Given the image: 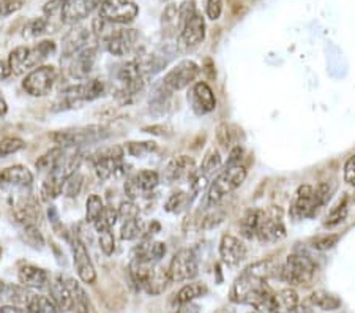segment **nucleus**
<instances>
[{
	"label": "nucleus",
	"instance_id": "obj_28",
	"mask_svg": "<svg viewBox=\"0 0 355 313\" xmlns=\"http://www.w3.org/2000/svg\"><path fill=\"white\" fill-rule=\"evenodd\" d=\"M166 255V246L159 241H142L139 246H136L133 250L131 258L137 261H146V263H159L163 256Z\"/></svg>",
	"mask_w": 355,
	"mask_h": 313
},
{
	"label": "nucleus",
	"instance_id": "obj_25",
	"mask_svg": "<svg viewBox=\"0 0 355 313\" xmlns=\"http://www.w3.org/2000/svg\"><path fill=\"white\" fill-rule=\"evenodd\" d=\"M194 173H196V163L193 158L188 155H179L166 164L164 179L169 184H175V182L190 180Z\"/></svg>",
	"mask_w": 355,
	"mask_h": 313
},
{
	"label": "nucleus",
	"instance_id": "obj_55",
	"mask_svg": "<svg viewBox=\"0 0 355 313\" xmlns=\"http://www.w3.org/2000/svg\"><path fill=\"white\" fill-rule=\"evenodd\" d=\"M345 180L347 184L355 185V155H352L345 164Z\"/></svg>",
	"mask_w": 355,
	"mask_h": 313
},
{
	"label": "nucleus",
	"instance_id": "obj_24",
	"mask_svg": "<svg viewBox=\"0 0 355 313\" xmlns=\"http://www.w3.org/2000/svg\"><path fill=\"white\" fill-rule=\"evenodd\" d=\"M188 100L191 103V110L198 116H205L216 108V99L214 90L207 83H196L193 85L191 92L188 94Z\"/></svg>",
	"mask_w": 355,
	"mask_h": 313
},
{
	"label": "nucleus",
	"instance_id": "obj_3",
	"mask_svg": "<svg viewBox=\"0 0 355 313\" xmlns=\"http://www.w3.org/2000/svg\"><path fill=\"white\" fill-rule=\"evenodd\" d=\"M130 276L137 288L150 296L164 293L171 283L168 269H164L159 263H146V261L131 260Z\"/></svg>",
	"mask_w": 355,
	"mask_h": 313
},
{
	"label": "nucleus",
	"instance_id": "obj_51",
	"mask_svg": "<svg viewBox=\"0 0 355 313\" xmlns=\"http://www.w3.org/2000/svg\"><path fill=\"white\" fill-rule=\"evenodd\" d=\"M22 8V0H0V18L16 13Z\"/></svg>",
	"mask_w": 355,
	"mask_h": 313
},
{
	"label": "nucleus",
	"instance_id": "obj_26",
	"mask_svg": "<svg viewBox=\"0 0 355 313\" xmlns=\"http://www.w3.org/2000/svg\"><path fill=\"white\" fill-rule=\"evenodd\" d=\"M220 258L226 266H237L246 258V246L239 237L225 235L220 241Z\"/></svg>",
	"mask_w": 355,
	"mask_h": 313
},
{
	"label": "nucleus",
	"instance_id": "obj_61",
	"mask_svg": "<svg viewBox=\"0 0 355 313\" xmlns=\"http://www.w3.org/2000/svg\"><path fill=\"white\" fill-rule=\"evenodd\" d=\"M0 255H2V248H0Z\"/></svg>",
	"mask_w": 355,
	"mask_h": 313
},
{
	"label": "nucleus",
	"instance_id": "obj_45",
	"mask_svg": "<svg viewBox=\"0 0 355 313\" xmlns=\"http://www.w3.org/2000/svg\"><path fill=\"white\" fill-rule=\"evenodd\" d=\"M117 215H119V220L122 221H128L131 219L139 217V206H137L135 201L128 199V201H123L120 204L117 209Z\"/></svg>",
	"mask_w": 355,
	"mask_h": 313
},
{
	"label": "nucleus",
	"instance_id": "obj_33",
	"mask_svg": "<svg viewBox=\"0 0 355 313\" xmlns=\"http://www.w3.org/2000/svg\"><path fill=\"white\" fill-rule=\"evenodd\" d=\"M207 294V287L200 282H193L183 287L179 293L175 294V304L177 305H185L191 304L194 299L200 298V296Z\"/></svg>",
	"mask_w": 355,
	"mask_h": 313
},
{
	"label": "nucleus",
	"instance_id": "obj_22",
	"mask_svg": "<svg viewBox=\"0 0 355 313\" xmlns=\"http://www.w3.org/2000/svg\"><path fill=\"white\" fill-rule=\"evenodd\" d=\"M33 174L27 167L22 164H15V167L5 168L0 173V187L3 190H28L32 187Z\"/></svg>",
	"mask_w": 355,
	"mask_h": 313
},
{
	"label": "nucleus",
	"instance_id": "obj_36",
	"mask_svg": "<svg viewBox=\"0 0 355 313\" xmlns=\"http://www.w3.org/2000/svg\"><path fill=\"white\" fill-rule=\"evenodd\" d=\"M26 307L31 313H59L53 299L43 294H32Z\"/></svg>",
	"mask_w": 355,
	"mask_h": 313
},
{
	"label": "nucleus",
	"instance_id": "obj_37",
	"mask_svg": "<svg viewBox=\"0 0 355 313\" xmlns=\"http://www.w3.org/2000/svg\"><path fill=\"white\" fill-rule=\"evenodd\" d=\"M221 167V157H220V152L211 149L210 152H207V155L204 157L202 164H200V168L196 169V173L204 176V178H210V174H214L215 171H218Z\"/></svg>",
	"mask_w": 355,
	"mask_h": 313
},
{
	"label": "nucleus",
	"instance_id": "obj_17",
	"mask_svg": "<svg viewBox=\"0 0 355 313\" xmlns=\"http://www.w3.org/2000/svg\"><path fill=\"white\" fill-rule=\"evenodd\" d=\"M159 184V176L155 171L144 169L135 174L133 178H130L125 182V193H127L131 201L136 199H142L150 196L153 190L157 189Z\"/></svg>",
	"mask_w": 355,
	"mask_h": 313
},
{
	"label": "nucleus",
	"instance_id": "obj_59",
	"mask_svg": "<svg viewBox=\"0 0 355 313\" xmlns=\"http://www.w3.org/2000/svg\"><path fill=\"white\" fill-rule=\"evenodd\" d=\"M11 75V70H10V65L8 62H3L0 60V79H5Z\"/></svg>",
	"mask_w": 355,
	"mask_h": 313
},
{
	"label": "nucleus",
	"instance_id": "obj_31",
	"mask_svg": "<svg viewBox=\"0 0 355 313\" xmlns=\"http://www.w3.org/2000/svg\"><path fill=\"white\" fill-rule=\"evenodd\" d=\"M31 293L27 291L26 287H19V285H11L0 282V299L5 301L7 304L13 305H27L28 299H31Z\"/></svg>",
	"mask_w": 355,
	"mask_h": 313
},
{
	"label": "nucleus",
	"instance_id": "obj_60",
	"mask_svg": "<svg viewBox=\"0 0 355 313\" xmlns=\"http://www.w3.org/2000/svg\"><path fill=\"white\" fill-rule=\"evenodd\" d=\"M7 111H8V105H7V100L3 99V95H2V92H0V117L2 116H5V114H7Z\"/></svg>",
	"mask_w": 355,
	"mask_h": 313
},
{
	"label": "nucleus",
	"instance_id": "obj_21",
	"mask_svg": "<svg viewBox=\"0 0 355 313\" xmlns=\"http://www.w3.org/2000/svg\"><path fill=\"white\" fill-rule=\"evenodd\" d=\"M105 0H67L62 7L60 18L67 24H76L94 13L95 10H100Z\"/></svg>",
	"mask_w": 355,
	"mask_h": 313
},
{
	"label": "nucleus",
	"instance_id": "obj_38",
	"mask_svg": "<svg viewBox=\"0 0 355 313\" xmlns=\"http://www.w3.org/2000/svg\"><path fill=\"white\" fill-rule=\"evenodd\" d=\"M119 220L117 215V209H114L111 206H105L103 212L96 221L94 223L96 232H103V231H110L112 230V226L116 225V221Z\"/></svg>",
	"mask_w": 355,
	"mask_h": 313
},
{
	"label": "nucleus",
	"instance_id": "obj_12",
	"mask_svg": "<svg viewBox=\"0 0 355 313\" xmlns=\"http://www.w3.org/2000/svg\"><path fill=\"white\" fill-rule=\"evenodd\" d=\"M199 75V65L194 60L185 59L175 64L171 70L166 73L162 79L163 89L169 94H174L177 90H182L190 85Z\"/></svg>",
	"mask_w": 355,
	"mask_h": 313
},
{
	"label": "nucleus",
	"instance_id": "obj_57",
	"mask_svg": "<svg viewBox=\"0 0 355 313\" xmlns=\"http://www.w3.org/2000/svg\"><path fill=\"white\" fill-rule=\"evenodd\" d=\"M242 155H243L242 147H240V146L234 147V149L231 151V153H229L226 167H234V164H240V160H242Z\"/></svg>",
	"mask_w": 355,
	"mask_h": 313
},
{
	"label": "nucleus",
	"instance_id": "obj_35",
	"mask_svg": "<svg viewBox=\"0 0 355 313\" xmlns=\"http://www.w3.org/2000/svg\"><path fill=\"white\" fill-rule=\"evenodd\" d=\"M261 210L259 209H250L246 210L245 215L240 220V232L245 239H254L257 232V225H259Z\"/></svg>",
	"mask_w": 355,
	"mask_h": 313
},
{
	"label": "nucleus",
	"instance_id": "obj_6",
	"mask_svg": "<svg viewBox=\"0 0 355 313\" xmlns=\"http://www.w3.org/2000/svg\"><path fill=\"white\" fill-rule=\"evenodd\" d=\"M316 274V263L310 256L302 253H292L286 258L284 264L279 267V278L291 287L310 283Z\"/></svg>",
	"mask_w": 355,
	"mask_h": 313
},
{
	"label": "nucleus",
	"instance_id": "obj_52",
	"mask_svg": "<svg viewBox=\"0 0 355 313\" xmlns=\"http://www.w3.org/2000/svg\"><path fill=\"white\" fill-rule=\"evenodd\" d=\"M223 13V0H205V15L211 21L220 19Z\"/></svg>",
	"mask_w": 355,
	"mask_h": 313
},
{
	"label": "nucleus",
	"instance_id": "obj_32",
	"mask_svg": "<svg viewBox=\"0 0 355 313\" xmlns=\"http://www.w3.org/2000/svg\"><path fill=\"white\" fill-rule=\"evenodd\" d=\"M310 301L314 307L324 312H334L341 307V299L334 293L325 291V289H316L310 296Z\"/></svg>",
	"mask_w": 355,
	"mask_h": 313
},
{
	"label": "nucleus",
	"instance_id": "obj_46",
	"mask_svg": "<svg viewBox=\"0 0 355 313\" xmlns=\"http://www.w3.org/2000/svg\"><path fill=\"white\" fill-rule=\"evenodd\" d=\"M157 149H158V146L155 144V142H150V141H147V142H130L128 147H127V152L130 153V155L139 158V157L144 155V153L153 152Z\"/></svg>",
	"mask_w": 355,
	"mask_h": 313
},
{
	"label": "nucleus",
	"instance_id": "obj_34",
	"mask_svg": "<svg viewBox=\"0 0 355 313\" xmlns=\"http://www.w3.org/2000/svg\"><path fill=\"white\" fill-rule=\"evenodd\" d=\"M146 231H147L146 221L139 217H136L128 221H123L122 230H120V237H122L123 241H136V239L144 236Z\"/></svg>",
	"mask_w": 355,
	"mask_h": 313
},
{
	"label": "nucleus",
	"instance_id": "obj_58",
	"mask_svg": "<svg viewBox=\"0 0 355 313\" xmlns=\"http://www.w3.org/2000/svg\"><path fill=\"white\" fill-rule=\"evenodd\" d=\"M0 313H31L26 309H22L19 305H13V304H5L0 307Z\"/></svg>",
	"mask_w": 355,
	"mask_h": 313
},
{
	"label": "nucleus",
	"instance_id": "obj_20",
	"mask_svg": "<svg viewBox=\"0 0 355 313\" xmlns=\"http://www.w3.org/2000/svg\"><path fill=\"white\" fill-rule=\"evenodd\" d=\"M70 244L73 248V260H74V267H76L78 277L81 278L84 283H89V285L95 283L96 271H95L94 263H92L85 244L78 236H73L70 239Z\"/></svg>",
	"mask_w": 355,
	"mask_h": 313
},
{
	"label": "nucleus",
	"instance_id": "obj_7",
	"mask_svg": "<svg viewBox=\"0 0 355 313\" xmlns=\"http://www.w3.org/2000/svg\"><path fill=\"white\" fill-rule=\"evenodd\" d=\"M105 83L100 79H85V81L79 84L68 85L60 92V100L57 106L60 110H73L79 105L85 103V101H94L105 94Z\"/></svg>",
	"mask_w": 355,
	"mask_h": 313
},
{
	"label": "nucleus",
	"instance_id": "obj_2",
	"mask_svg": "<svg viewBox=\"0 0 355 313\" xmlns=\"http://www.w3.org/2000/svg\"><path fill=\"white\" fill-rule=\"evenodd\" d=\"M179 42L183 48H196L205 38V19L194 0H185L179 7Z\"/></svg>",
	"mask_w": 355,
	"mask_h": 313
},
{
	"label": "nucleus",
	"instance_id": "obj_53",
	"mask_svg": "<svg viewBox=\"0 0 355 313\" xmlns=\"http://www.w3.org/2000/svg\"><path fill=\"white\" fill-rule=\"evenodd\" d=\"M26 228V239L28 244H32L33 247H42L43 246V236L40 235L37 226H24Z\"/></svg>",
	"mask_w": 355,
	"mask_h": 313
},
{
	"label": "nucleus",
	"instance_id": "obj_39",
	"mask_svg": "<svg viewBox=\"0 0 355 313\" xmlns=\"http://www.w3.org/2000/svg\"><path fill=\"white\" fill-rule=\"evenodd\" d=\"M105 201L100 195H90L87 198V203H85V219H87L89 223L94 225L96 219L100 217L103 209H105Z\"/></svg>",
	"mask_w": 355,
	"mask_h": 313
},
{
	"label": "nucleus",
	"instance_id": "obj_47",
	"mask_svg": "<svg viewBox=\"0 0 355 313\" xmlns=\"http://www.w3.org/2000/svg\"><path fill=\"white\" fill-rule=\"evenodd\" d=\"M216 139H218L220 144L223 147H231L234 144V141H236V138H234V132H232V127L231 125L227 124H220L218 128H216Z\"/></svg>",
	"mask_w": 355,
	"mask_h": 313
},
{
	"label": "nucleus",
	"instance_id": "obj_43",
	"mask_svg": "<svg viewBox=\"0 0 355 313\" xmlns=\"http://www.w3.org/2000/svg\"><path fill=\"white\" fill-rule=\"evenodd\" d=\"M83 185H84V178L79 173H74L65 180L62 193H64L67 198H76L79 193H81Z\"/></svg>",
	"mask_w": 355,
	"mask_h": 313
},
{
	"label": "nucleus",
	"instance_id": "obj_54",
	"mask_svg": "<svg viewBox=\"0 0 355 313\" xmlns=\"http://www.w3.org/2000/svg\"><path fill=\"white\" fill-rule=\"evenodd\" d=\"M223 220H225V214L218 212V210H216V212H211V214L207 215V217L204 219L202 228H205V230H210V228L218 226Z\"/></svg>",
	"mask_w": 355,
	"mask_h": 313
},
{
	"label": "nucleus",
	"instance_id": "obj_56",
	"mask_svg": "<svg viewBox=\"0 0 355 313\" xmlns=\"http://www.w3.org/2000/svg\"><path fill=\"white\" fill-rule=\"evenodd\" d=\"M67 2V0H49L48 3L44 5V15L46 16H54L57 11H62V7H64V3Z\"/></svg>",
	"mask_w": 355,
	"mask_h": 313
},
{
	"label": "nucleus",
	"instance_id": "obj_40",
	"mask_svg": "<svg viewBox=\"0 0 355 313\" xmlns=\"http://www.w3.org/2000/svg\"><path fill=\"white\" fill-rule=\"evenodd\" d=\"M62 153H64V149H62V147H55V149H51V151L46 152L44 155H42L37 160L38 171H42V173L48 174L49 171L55 167V163L59 162Z\"/></svg>",
	"mask_w": 355,
	"mask_h": 313
},
{
	"label": "nucleus",
	"instance_id": "obj_15",
	"mask_svg": "<svg viewBox=\"0 0 355 313\" xmlns=\"http://www.w3.org/2000/svg\"><path fill=\"white\" fill-rule=\"evenodd\" d=\"M139 15V7L133 0H105L98 10V16L111 24H130Z\"/></svg>",
	"mask_w": 355,
	"mask_h": 313
},
{
	"label": "nucleus",
	"instance_id": "obj_19",
	"mask_svg": "<svg viewBox=\"0 0 355 313\" xmlns=\"http://www.w3.org/2000/svg\"><path fill=\"white\" fill-rule=\"evenodd\" d=\"M96 51L98 46L96 44H89L87 48L79 51L74 54L71 59H68V75L78 81H85L90 76V73L94 71L95 62H96Z\"/></svg>",
	"mask_w": 355,
	"mask_h": 313
},
{
	"label": "nucleus",
	"instance_id": "obj_9",
	"mask_svg": "<svg viewBox=\"0 0 355 313\" xmlns=\"http://www.w3.org/2000/svg\"><path fill=\"white\" fill-rule=\"evenodd\" d=\"M107 138V132L103 127L90 125V127L60 130L53 135V141L62 149H78V147L94 144Z\"/></svg>",
	"mask_w": 355,
	"mask_h": 313
},
{
	"label": "nucleus",
	"instance_id": "obj_23",
	"mask_svg": "<svg viewBox=\"0 0 355 313\" xmlns=\"http://www.w3.org/2000/svg\"><path fill=\"white\" fill-rule=\"evenodd\" d=\"M92 38H94L92 28L84 26L73 27L64 37V42H62L64 43L62 44V59H71L79 51L87 48L89 44H92Z\"/></svg>",
	"mask_w": 355,
	"mask_h": 313
},
{
	"label": "nucleus",
	"instance_id": "obj_8",
	"mask_svg": "<svg viewBox=\"0 0 355 313\" xmlns=\"http://www.w3.org/2000/svg\"><path fill=\"white\" fill-rule=\"evenodd\" d=\"M116 81L119 85L117 96L122 101H128L144 89L146 75L142 73L137 60L133 59L117 67Z\"/></svg>",
	"mask_w": 355,
	"mask_h": 313
},
{
	"label": "nucleus",
	"instance_id": "obj_48",
	"mask_svg": "<svg viewBox=\"0 0 355 313\" xmlns=\"http://www.w3.org/2000/svg\"><path fill=\"white\" fill-rule=\"evenodd\" d=\"M100 237H98V242H100V248L101 252L105 255H112L114 250H116V239H114V235H112V230L110 231H103V232H98Z\"/></svg>",
	"mask_w": 355,
	"mask_h": 313
},
{
	"label": "nucleus",
	"instance_id": "obj_10",
	"mask_svg": "<svg viewBox=\"0 0 355 313\" xmlns=\"http://www.w3.org/2000/svg\"><path fill=\"white\" fill-rule=\"evenodd\" d=\"M92 162H94L96 178L100 180H110L125 173L123 149L120 146L105 147L98 151L92 158Z\"/></svg>",
	"mask_w": 355,
	"mask_h": 313
},
{
	"label": "nucleus",
	"instance_id": "obj_30",
	"mask_svg": "<svg viewBox=\"0 0 355 313\" xmlns=\"http://www.w3.org/2000/svg\"><path fill=\"white\" fill-rule=\"evenodd\" d=\"M297 309H299V294L294 288L275 291L273 313H295Z\"/></svg>",
	"mask_w": 355,
	"mask_h": 313
},
{
	"label": "nucleus",
	"instance_id": "obj_50",
	"mask_svg": "<svg viewBox=\"0 0 355 313\" xmlns=\"http://www.w3.org/2000/svg\"><path fill=\"white\" fill-rule=\"evenodd\" d=\"M338 236H319L316 239H313L311 241V247L316 248V250H320V252H325V250H329L331 247L336 246L338 242Z\"/></svg>",
	"mask_w": 355,
	"mask_h": 313
},
{
	"label": "nucleus",
	"instance_id": "obj_49",
	"mask_svg": "<svg viewBox=\"0 0 355 313\" xmlns=\"http://www.w3.org/2000/svg\"><path fill=\"white\" fill-rule=\"evenodd\" d=\"M187 203H188L187 193L183 192L174 193V195H171V198L168 199V203H166V210H169V212H180Z\"/></svg>",
	"mask_w": 355,
	"mask_h": 313
},
{
	"label": "nucleus",
	"instance_id": "obj_1",
	"mask_svg": "<svg viewBox=\"0 0 355 313\" xmlns=\"http://www.w3.org/2000/svg\"><path fill=\"white\" fill-rule=\"evenodd\" d=\"M49 293L59 312L89 313V298L74 278L59 274L49 283Z\"/></svg>",
	"mask_w": 355,
	"mask_h": 313
},
{
	"label": "nucleus",
	"instance_id": "obj_42",
	"mask_svg": "<svg viewBox=\"0 0 355 313\" xmlns=\"http://www.w3.org/2000/svg\"><path fill=\"white\" fill-rule=\"evenodd\" d=\"M48 28H49V21L46 16H42V18H37L28 22L27 27L24 28V37H28V38L42 37L43 33L48 32Z\"/></svg>",
	"mask_w": 355,
	"mask_h": 313
},
{
	"label": "nucleus",
	"instance_id": "obj_13",
	"mask_svg": "<svg viewBox=\"0 0 355 313\" xmlns=\"http://www.w3.org/2000/svg\"><path fill=\"white\" fill-rule=\"evenodd\" d=\"M284 236L286 226L283 221V210L279 208L261 210L256 239H259L261 242H277L282 241Z\"/></svg>",
	"mask_w": 355,
	"mask_h": 313
},
{
	"label": "nucleus",
	"instance_id": "obj_16",
	"mask_svg": "<svg viewBox=\"0 0 355 313\" xmlns=\"http://www.w3.org/2000/svg\"><path fill=\"white\" fill-rule=\"evenodd\" d=\"M322 208L319 199L314 195V187L311 185H300L295 193V199L292 203L289 215L294 220L310 219L318 214V210Z\"/></svg>",
	"mask_w": 355,
	"mask_h": 313
},
{
	"label": "nucleus",
	"instance_id": "obj_4",
	"mask_svg": "<svg viewBox=\"0 0 355 313\" xmlns=\"http://www.w3.org/2000/svg\"><path fill=\"white\" fill-rule=\"evenodd\" d=\"M55 43L53 40H43L35 46H18L11 51L8 56V65L13 75L21 76L33 68L42 65L44 59L55 53Z\"/></svg>",
	"mask_w": 355,
	"mask_h": 313
},
{
	"label": "nucleus",
	"instance_id": "obj_44",
	"mask_svg": "<svg viewBox=\"0 0 355 313\" xmlns=\"http://www.w3.org/2000/svg\"><path fill=\"white\" fill-rule=\"evenodd\" d=\"M346 215H347V201H346V198H345V199H343V201L338 203L336 206L330 210L329 215H327V221H325V225L334 226V225L341 223V221L346 219Z\"/></svg>",
	"mask_w": 355,
	"mask_h": 313
},
{
	"label": "nucleus",
	"instance_id": "obj_27",
	"mask_svg": "<svg viewBox=\"0 0 355 313\" xmlns=\"http://www.w3.org/2000/svg\"><path fill=\"white\" fill-rule=\"evenodd\" d=\"M15 219L24 226H37L42 219V209L35 199L31 196L21 198L13 206Z\"/></svg>",
	"mask_w": 355,
	"mask_h": 313
},
{
	"label": "nucleus",
	"instance_id": "obj_5",
	"mask_svg": "<svg viewBox=\"0 0 355 313\" xmlns=\"http://www.w3.org/2000/svg\"><path fill=\"white\" fill-rule=\"evenodd\" d=\"M246 179V169L242 164H234L226 167L221 173L216 176L215 180H211L207 195H205V204L207 206H216L223 198L231 195L234 190H237Z\"/></svg>",
	"mask_w": 355,
	"mask_h": 313
},
{
	"label": "nucleus",
	"instance_id": "obj_14",
	"mask_svg": "<svg viewBox=\"0 0 355 313\" xmlns=\"http://www.w3.org/2000/svg\"><path fill=\"white\" fill-rule=\"evenodd\" d=\"M57 81V70L53 65H40L27 73L22 87L32 96H46L51 94Z\"/></svg>",
	"mask_w": 355,
	"mask_h": 313
},
{
	"label": "nucleus",
	"instance_id": "obj_41",
	"mask_svg": "<svg viewBox=\"0 0 355 313\" xmlns=\"http://www.w3.org/2000/svg\"><path fill=\"white\" fill-rule=\"evenodd\" d=\"M26 147V142L16 136H8V138L0 139V157H8L13 153H18Z\"/></svg>",
	"mask_w": 355,
	"mask_h": 313
},
{
	"label": "nucleus",
	"instance_id": "obj_18",
	"mask_svg": "<svg viewBox=\"0 0 355 313\" xmlns=\"http://www.w3.org/2000/svg\"><path fill=\"white\" fill-rule=\"evenodd\" d=\"M139 42V32L136 28H116L111 37L105 40L107 53L116 57L130 56Z\"/></svg>",
	"mask_w": 355,
	"mask_h": 313
},
{
	"label": "nucleus",
	"instance_id": "obj_11",
	"mask_svg": "<svg viewBox=\"0 0 355 313\" xmlns=\"http://www.w3.org/2000/svg\"><path fill=\"white\" fill-rule=\"evenodd\" d=\"M168 274L171 282H190L199 274L198 256L193 248H182L171 260Z\"/></svg>",
	"mask_w": 355,
	"mask_h": 313
},
{
	"label": "nucleus",
	"instance_id": "obj_29",
	"mask_svg": "<svg viewBox=\"0 0 355 313\" xmlns=\"http://www.w3.org/2000/svg\"><path fill=\"white\" fill-rule=\"evenodd\" d=\"M18 278H19V283L26 288L42 289L44 287H48L49 283L48 272L42 269V267L33 266V264L22 266L18 272Z\"/></svg>",
	"mask_w": 355,
	"mask_h": 313
}]
</instances>
